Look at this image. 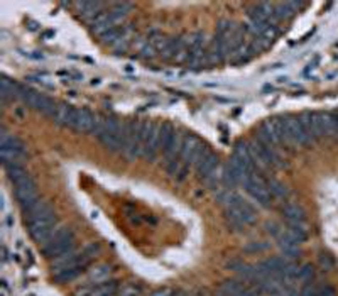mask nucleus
Returning a JSON list of instances; mask_svg holds the SVG:
<instances>
[{
    "mask_svg": "<svg viewBox=\"0 0 338 296\" xmlns=\"http://www.w3.org/2000/svg\"><path fill=\"white\" fill-rule=\"evenodd\" d=\"M27 222V229L31 237L38 244L44 245L51 239L53 234L56 232V213L51 203L48 201H39L38 205L31 208L29 212L24 213Z\"/></svg>",
    "mask_w": 338,
    "mask_h": 296,
    "instance_id": "obj_1",
    "label": "nucleus"
},
{
    "mask_svg": "<svg viewBox=\"0 0 338 296\" xmlns=\"http://www.w3.org/2000/svg\"><path fill=\"white\" fill-rule=\"evenodd\" d=\"M75 249V236L69 227H59L53 237L43 245V254L49 259H56Z\"/></svg>",
    "mask_w": 338,
    "mask_h": 296,
    "instance_id": "obj_2",
    "label": "nucleus"
},
{
    "mask_svg": "<svg viewBox=\"0 0 338 296\" xmlns=\"http://www.w3.org/2000/svg\"><path fill=\"white\" fill-rule=\"evenodd\" d=\"M19 98L27 107L38 110V112H43L44 115H49V117H53V114H55V110H56V105L51 98H48L46 95H41V93L34 92V90L24 88V86H20Z\"/></svg>",
    "mask_w": 338,
    "mask_h": 296,
    "instance_id": "obj_3",
    "label": "nucleus"
},
{
    "mask_svg": "<svg viewBox=\"0 0 338 296\" xmlns=\"http://www.w3.org/2000/svg\"><path fill=\"white\" fill-rule=\"evenodd\" d=\"M15 198H17L24 213L29 212L34 205H38L41 201L38 195V188H36V183L31 179V176H27L26 179H22V181L15 184Z\"/></svg>",
    "mask_w": 338,
    "mask_h": 296,
    "instance_id": "obj_4",
    "label": "nucleus"
},
{
    "mask_svg": "<svg viewBox=\"0 0 338 296\" xmlns=\"http://www.w3.org/2000/svg\"><path fill=\"white\" fill-rule=\"evenodd\" d=\"M244 188L259 205H262V207H271V203H273V195H271L269 190H267V183L264 181L262 176L259 175V173L254 175L252 178L244 184Z\"/></svg>",
    "mask_w": 338,
    "mask_h": 296,
    "instance_id": "obj_5",
    "label": "nucleus"
},
{
    "mask_svg": "<svg viewBox=\"0 0 338 296\" xmlns=\"http://www.w3.org/2000/svg\"><path fill=\"white\" fill-rule=\"evenodd\" d=\"M203 151H205L203 142H201L195 134H186L183 151H181V156H179L181 163H183L184 166H191V164H195L196 166L198 159L201 158Z\"/></svg>",
    "mask_w": 338,
    "mask_h": 296,
    "instance_id": "obj_6",
    "label": "nucleus"
},
{
    "mask_svg": "<svg viewBox=\"0 0 338 296\" xmlns=\"http://www.w3.org/2000/svg\"><path fill=\"white\" fill-rule=\"evenodd\" d=\"M284 120H286V142H294L299 146L311 142V137L301 124L299 117H287Z\"/></svg>",
    "mask_w": 338,
    "mask_h": 296,
    "instance_id": "obj_7",
    "label": "nucleus"
},
{
    "mask_svg": "<svg viewBox=\"0 0 338 296\" xmlns=\"http://www.w3.org/2000/svg\"><path fill=\"white\" fill-rule=\"evenodd\" d=\"M117 290H118L117 281H102L75 291V296H112L117 293Z\"/></svg>",
    "mask_w": 338,
    "mask_h": 296,
    "instance_id": "obj_8",
    "label": "nucleus"
},
{
    "mask_svg": "<svg viewBox=\"0 0 338 296\" xmlns=\"http://www.w3.org/2000/svg\"><path fill=\"white\" fill-rule=\"evenodd\" d=\"M218 168V158L215 153H212V151L208 149V147H205L203 154H201V158L198 159L196 163V171L198 175L201 176V178H207V176L212 175L213 171H215Z\"/></svg>",
    "mask_w": 338,
    "mask_h": 296,
    "instance_id": "obj_9",
    "label": "nucleus"
},
{
    "mask_svg": "<svg viewBox=\"0 0 338 296\" xmlns=\"http://www.w3.org/2000/svg\"><path fill=\"white\" fill-rule=\"evenodd\" d=\"M159 134H161V125L152 122L149 134H147L146 141H144V156H146V158H149L151 161L156 158L158 151H161L159 149Z\"/></svg>",
    "mask_w": 338,
    "mask_h": 296,
    "instance_id": "obj_10",
    "label": "nucleus"
},
{
    "mask_svg": "<svg viewBox=\"0 0 338 296\" xmlns=\"http://www.w3.org/2000/svg\"><path fill=\"white\" fill-rule=\"evenodd\" d=\"M95 115L86 109L76 110L75 115V124H73V129H76L78 132H92L93 125H95Z\"/></svg>",
    "mask_w": 338,
    "mask_h": 296,
    "instance_id": "obj_11",
    "label": "nucleus"
},
{
    "mask_svg": "<svg viewBox=\"0 0 338 296\" xmlns=\"http://www.w3.org/2000/svg\"><path fill=\"white\" fill-rule=\"evenodd\" d=\"M90 24H92V31L97 36H100V38L105 36L107 32H110L112 29L120 27V26H115V22L112 20V17H110L109 12H102V14L98 15V17H95Z\"/></svg>",
    "mask_w": 338,
    "mask_h": 296,
    "instance_id": "obj_12",
    "label": "nucleus"
},
{
    "mask_svg": "<svg viewBox=\"0 0 338 296\" xmlns=\"http://www.w3.org/2000/svg\"><path fill=\"white\" fill-rule=\"evenodd\" d=\"M75 7H76L78 14H80L83 19L90 20V22L104 12V3H100V2H76Z\"/></svg>",
    "mask_w": 338,
    "mask_h": 296,
    "instance_id": "obj_13",
    "label": "nucleus"
},
{
    "mask_svg": "<svg viewBox=\"0 0 338 296\" xmlns=\"http://www.w3.org/2000/svg\"><path fill=\"white\" fill-rule=\"evenodd\" d=\"M75 115H76V110L71 109L69 105H57L55 114H53V120L57 125L73 127V124H75Z\"/></svg>",
    "mask_w": 338,
    "mask_h": 296,
    "instance_id": "obj_14",
    "label": "nucleus"
},
{
    "mask_svg": "<svg viewBox=\"0 0 338 296\" xmlns=\"http://www.w3.org/2000/svg\"><path fill=\"white\" fill-rule=\"evenodd\" d=\"M184 139H186V135L181 134L176 130L174 137H172L171 144L168 146V149L164 151V158H166V163H171V161H179V156H181V151H183V146H184Z\"/></svg>",
    "mask_w": 338,
    "mask_h": 296,
    "instance_id": "obj_15",
    "label": "nucleus"
},
{
    "mask_svg": "<svg viewBox=\"0 0 338 296\" xmlns=\"http://www.w3.org/2000/svg\"><path fill=\"white\" fill-rule=\"evenodd\" d=\"M282 215L284 219L287 220V224H303L304 222V210L299 207V205L294 203H286L282 207Z\"/></svg>",
    "mask_w": 338,
    "mask_h": 296,
    "instance_id": "obj_16",
    "label": "nucleus"
},
{
    "mask_svg": "<svg viewBox=\"0 0 338 296\" xmlns=\"http://www.w3.org/2000/svg\"><path fill=\"white\" fill-rule=\"evenodd\" d=\"M98 139H100L102 146L107 147L109 151H112V153H122V149H123V139L120 137V135L105 132V134H102Z\"/></svg>",
    "mask_w": 338,
    "mask_h": 296,
    "instance_id": "obj_17",
    "label": "nucleus"
},
{
    "mask_svg": "<svg viewBox=\"0 0 338 296\" xmlns=\"http://www.w3.org/2000/svg\"><path fill=\"white\" fill-rule=\"evenodd\" d=\"M86 268H69V269H64L61 271V273H56L55 274V281L59 283V285H64V283H71L75 281L78 276H81V273H83Z\"/></svg>",
    "mask_w": 338,
    "mask_h": 296,
    "instance_id": "obj_18",
    "label": "nucleus"
},
{
    "mask_svg": "<svg viewBox=\"0 0 338 296\" xmlns=\"http://www.w3.org/2000/svg\"><path fill=\"white\" fill-rule=\"evenodd\" d=\"M325 135H338V117L333 114H321Z\"/></svg>",
    "mask_w": 338,
    "mask_h": 296,
    "instance_id": "obj_19",
    "label": "nucleus"
},
{
    "mask_svg": "<svg viewBox=\"0 0 338 296\" xmlns=\"http://www.w3.org/2000/svg\"><path fill=\"white\" fill-rule=\"evenodd\" d=\"M176 130L171 124H163L161 125V134H159V149L166 151L168 146L171 144L172 137H174Z\"/></svg>",
    "mask_w": 338,
    "mask_h": 296,
    "instance_id": "obj_20",
    "label": "nucleus"
},
{
    "mask_svg": "<svg viewBox=\"0 0 338 296\" xmlns=\"http://www.w3.org/2000/svg\"><path fill=\"white\" fill-rule=\"evenodd\" d=\"M286 232L296 244H303V242L308 239V232L303 224H289V227H287Z\"/></svg>",
    "mask_w": 338,
    "mask_h": 296,
    "instance_id": "obj_21",
    "label": "nucleus"
},
{
    "mask_svg": "<svg viewBox=\"0 0 338 296\" xmlns=\"http://www.w3.org/2000/svg\"><path fill=\"white\" fill-rule=\"evenodd\" d=\"M7 170V176H9L10 181H14V184H17L19 181H22V179L27 178V171L24 170L20 164H9V166H5Z\"/></svg>",
    "mask_w": 338,
    "mask_h": 296,
    "instance_id": "obj_22",
    "label": "nucleus"
},
{
    "mask_svg": "<svg viewBox=\"0 0 338 296\" xmlns=\"http://www.w3.org/2000/svg\"><path fill=\"white\" fill-rule=\"evenodd\" d=\"M109 274H110V266L102 264L88 271V279H92L95 283H102V281H107Z\"/></svg>",
    "mask_w": 338,
    "mask_h": 296,
    "instance_id": "obj_23",
    "label": "nucleus"
},
{
    "mask_svg": "<svg viewBox=\"0 0 338 296\" xmlns=\"http://www.w3.org/2000/svg\"><path fill=\"white\" fill-rule=\"evenodd\" d=\"M267 190H269V193L273 196H276V198H287V188L284 186L282 183H279L278 179H267Z\"/></svg>",
    "mask_w": 338,
    "mask_h": 296,
    "instance_id": "obj_24",
    "label": "nucleus"
},
{
    "mask_svg": "<svg viewBox=\"0 0 338 296\" xmlns=\"http://www.w3.org/2000/svg\"><path fill=\"white\" fill-rule=\"evenodd\" d=\"M313 278H315V268H313L311 264L299 266L298 278H296V281H299V283H311Z\"/></svg>",
    "mask_w": 338,
    "mask_h": 296,
    "instance_id": "obj_25",
    "label": "nucleus"
},
{
    "mask_svg": "<svg viewBox=\"0 0 338 296\" xmlns=\"http://www.w3.org/2000/svg\"><path fill=\"white\" fill-rule=\"evenodd\" d=\"M269 249L267 242H250L249 245H245V252L247 254H255V252H264V250Z\"/></svg>",
    "mask_w": 338,
    "mask_h": 296,
    "instance_id": "obj_26",
    "label": "nucleus"
},
{
    "mask_svg": "<svg viewBox=\"0 0 338 296\" xmlns=\"http://www.w3.org/2000/svg\"><path fill=\"white\" fill-rule=\"evenodd\" d=\"M301 296H318L320 295V286L316 283H306L303 288L299 290Z\"/></svg>",
    "mask_w": 338,
    "mask_h": 296,
    "instance_id": "obj_27",
    "label": "nucleus"
},
{
    "mask_svg": "<svg viewBox=\"0 0 338 296\" xmlns=\"http://www.w3.org/2000/svg\"><path fill=\"white\" fill-rule=\"evenodd\" d=\"M266 229H267V232H269L271 236L276 237V239H278V237L284 232V229L279 224H276V222H269V224L266 225Z\"/></svg>",
    "mask_w": 338,
    "mask_h": 296,
    "instance_id": "obj_28",
    "label": "nucleus"
},
{
    "mask_svg": "<svg viewBox=\"0 0 338 296\" xmlns=\"http://www.w3.org/2000/svg\"><path fill=\"white\" fill-rule=\"evenodd\" d=\"M318 261H320V266H321V268L327 269V271L333 269V266H335V261H333L332 256H328V254H321Z\"/></svg>",
    "mask_w": 338,
    "mask_h": 296,
    "instance_id": "obj_29",
    "label": "nucleus"
},
{
    "mask_svg": "<svg viewBox=\"0 0 338 296\" xmlns=\"http://www.w3.org/2000/svg\"><path fill=\"white\" fill-rule=\"evenodd\" d=\"M149 296H174L171 290H168V288H164V290H158L154 291V293H151Z\"/></svg>",
    "mask_w": 338,
    "mask_h": 296,
    "instance_id": "obj_30",
    "label": "nucleus"
},
{
    "mask_svg": "<svg viewBox=\"0 0 338 296\" xmlns=\"http://www.w3.org/2000/svg\"><path fill=\"white\" fill-rule=\"evenodd\" d=\"M112 296H125V295H123V291H120V293H115V295H112Z\"/></svg>",
    "mask_w": 338,
    "mask_h": 296,
    "instance_id": "obj_31",
    "label": "nucleus"
},
{
    "mask_svg": "<svg viewBox=\"0 0 338 296\" xmlns=\"http://www.w3.org/2000/svg\"><path fill=\"white\" fill-rule=\"evenodd\" d=\"M217 296H230V295H225V293H222V291H220V295H217Z\"/></svg>",
    "mask_w": 338,
    "mask_h": 296,
    "instance_id": "obj_32",
    "label": "nucleus"
}]
</instances>
